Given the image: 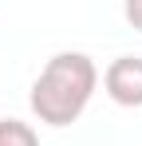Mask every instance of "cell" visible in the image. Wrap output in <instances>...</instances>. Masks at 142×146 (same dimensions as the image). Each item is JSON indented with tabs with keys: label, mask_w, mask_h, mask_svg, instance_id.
<instances>
[{
	"label": "cell",
	"mask_w": 142,
	"mask_h": 146,
	"mask_svg": "<svg viewBox=\"0 0 142 146\" xmlns=\"http://www.w3.org/2000/svg\"><path fill=\"white\" fill-rule=\"evenodd\" d=\"M95 87H99V67L83 51H59L44 63V71L32 83V115L47 126H71L87 111Z\"/></svg>",
	"instance_id": "cell-1"
},
{
	"label": "cell",
	"mask_w": 142,
	"mask_h": 146,
	"mask_svg": "<svg viewBox=\"0 0 142 146\" xmlns=\"http://www.w3.org/2000/svg\"><path fill=\"white\" fill-rule=\"evenodd\" d=\"M103 91L118 107H142V55H118L103 71Z\"/></svg>",
	"instance_id": "cell-2"
},
{
	"label": "cell",
	"mask_w": 142,
	"mask_h": 146,
	"mask_svg": "<svg viewBox=\"0 0 142 146\" xmlns=\"http://www.w3.org/2000/svg\"><path fill=\"white\" fill-rule=\"evenodd\" d=\"M0 146H40V134L20 119H0Z\"/></svg>",
	"instance_id": "cell-3"
},
{
	"label": "cell",
	"mask_w": 142,
	"mask_h": 146,
	"mask_svg": "<svg viewBox=\"0 0 142 146\" xmlns=\"http://www.w3.org/2000/svg\"><path fill=\"white\" fill-rule=\"evenodd\" d=\"M122 16L134 32H142V0H122Z\"/></svg>",
	"instance_id": "cell-4"
}]
</instances>
